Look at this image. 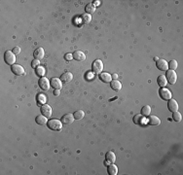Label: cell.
I'll return each mask as SVG.
<instances>
[{
    "label": "cell",
    "instance_id": "obj_1",
    "mask_svg": "<svg viewBox=\"0 0 183 175\" xmlns=\"http://www.w3.org/2000/svg\"><path fill=\"white\" fill-rule=\"evenodd\" d=\"M47 125H48L49 129L55 130V131H60L63 129V123L58 119H51L50 121H48Z\"/></svg>",
    "mask_w": 183,
    "mask_h": 175
},
{
    "label": "cell",
    "instance_id": "obj_2",
    "mask_svg": "<svg viewBox=\"0 0 183 175\" xmlns=\"http://www.w3.org/2000/svg\"><path fill=\"white\" fill-rule=\"evenodd\" d=\"M16 55L13 53L12 51H6L4 54V60L7 64L9 65H14L15 62H16Z\"/></svg>",
    "mask_w": 183,
    "mask_h": 175
},
{
    "label": "cell",
    "instance_id": "obj_3",
    "mask_svg": "<svg viewBox=\"0 0 183 175\" xmlns=\"http://www.w3.org/2000/svg\"><path fill=\"white\" fill-rule=\"evenodd\" d=\"M102 69H103V63L100 60H96L92 63V70H93L94 73L100 74L102 72Z\"/></svg>",
    "mask_w": 183,
    "mask_h": 175
},
{
    "label": "cell",
    "instance_id": "obj_4",
    "mask_svg": "<svg viewBox=\"0 0 183 175\" xmlns=\"http://www.w3.org/2000/svg\"><path fill=\"white\" fill-rule=\"evenodd\" d=\"M166 78H167L168 82L170 84H172V85H174V84L176 83V81H177V74L174 70H167Z\"/></svg>",
    "mask_w": 183,
    "mask_h": 175
},
{
    "label": "cell",
    "instance_id": "obj_5",
    "mask_svg": "<svg viewBox=\"0 0 183 175\" xmlns=\"http://www.w3.org/2000/svg\"><path fill=\"white\" fill-rule=\"evenodd\" d=\"M159 95H160V97H162V99H164V100H170L172 97L170 91L168 90V89H166V88H161L160 89Z\"/></svg>",
    "mask_w": 183,
    "mask_h": 175
},
{
    "label": "cell",
    "instance_id": "obj_6",
    "mask_svg": "<svg viewBox=\"0 0 183 175\" xmlns=\"http://www.w3.org/2000/svg\"><path fill=\"white\" fill-rule=\"evenodd\" d=\"M156 66H157L158 69L161 71H167L169 69V63H168V61L165 60H162V58H160V60L156 61Z\"/></svg>",
    "mask_w": 183,
    "mask_h": 175
},
{
    "label": "cell",
    "instance_id": "obj_7",
    "mask_svg": "<svg viewBox=\"0 0 183 175\" xmlns=\"http://www.w3.org/2000/svg\"><path fill=\"white\" fill-rule=\"evenodd\" d=\"M74 120H75L74 115L71 114V113H67V114H64L63 117H61V123L64 125H70L74 122Z\"/></svg>",
    "mask_w": 183,
    "mask_h": 175
},
{
    "label": "cell",
    "instance_id": "obj_8",
    "mask_svg": "<svg viewBox=\"0 0 183 175\" xmlns=\"http://www.w3.org/2000/svg\"><path fill=\"white\" fill-rule=\"evenodd\" d=\"M38 85L39 87H40L43 91H48L49 89H50V82H49V80L45 77H41L39 79L38 81Z\"/></svg>",
    "mask_w": 183,
    "mask_h": 175
},
{
    "label": "cell",
    "instance_id": "obj_9",
    "mask_svg": "<svg viewBox=\"0 0 183 175\" xmlns=\"http://www.w3.org/2000/svg\"><path fill=\"white\" fill-rule=\"evenodd\" d=\"M11 70H12V72L15 74V75L21 76V75H24V67L22 65H20V64H14V65H12L11 66Z\"/></svg>",
    "mask_w": 183,
    "mask_h": 175
},
{
    "label": "cell",
    "instance_id": "obj_10",
    "mask_svg": "<svg viewBox=\"0 0 183 175\" xmlns=\"http://www.w3.org/2000/svg\"><path fill=\"white\" fill-rule=\"evenodd\" d=\"M50 84L52 88H54L55 90H61L63 88V82L60 78H52Z\"/></svg>",
    "mask_w": 183,
    "mask_h": 175
},
{
    "label": "cell",
    "instance_id": "obj_11",
    "mask_svg": "<svg viewBox=\"0 0 183 175\" xmlns=\"http://www.w3.org/2000/svg\"><path fill=\"white\" fill-rule=\"evenodd\" d=\"M40 111H41L42 115H44L47 118H49V117H51V116H52V108H51V106L48 105V104L42 105Z\"/></svg>",
    "mask_w": 183,
    "mask_h": 175
},
{
    "label": "cell",
    "instance_id": "obj_12",
    "mask_svg": "<svg viewBox=\"0 0 183 175\" xmlns=\"http://www.w3.org/2000/svg\"><path fill=\"white\" fill-rule=\"evenodd\" d=\"M168 108H169V110L172 113L175 112V111H178V103H177L176 100L170 98L169 102H168Z\"/></svg>",
    "mask_w": 183,
    "mask_h": 175
},
{
    "label": "cell",
    "instance_id": "obj_13",
    "mask_svg": "<svg viewBox=\"0 0 183 175\" xmlns=\"http://www.w3.org/2000/svg\"><path fill=\"white\" fill-rule=\"evenodd\" d=\"M72 56H73L74 60H76L77 61H83V60H86L85 54H84L83 52H81V51H75L72 54Z\"/></svg>",
    "mask_w": 183,
    "mask_h": 175
},
{
    "label": "cell",
    "instance_id": "obj_14",
    "mask_svg": "<svg viewBox=\"0 0 183 175\" xmlns=\"http://www.w3.org/2000/svg\"><path fill=\"white\" fill-rule=\"evenodd\" d=\"M44 56H45V51H44L43 48H38L34 51V58H35L36 60H41L42 58H44Z\"/></svg>",
    "mask_w": 183,
    "mask_h": 175
},
{
    "label": "cell",
    "instance_id": "obj_15",
    "mask_svg": "<svg viewBox=\"0 0 183 175\" xmlns=\"http://www.w3.org/2000/svg\"><path fill=\"white\" fill-rule=\"evenodd\" d=\"M100 79L103 83H110L112 81V76L107 72H102L100 74Z\"/></svg>",
    "mask_w": 183,
    "mask_h": 175
},
{
    "label": "cell",
    "instance_id": "obj_16",
    "mask_svg": "<svg viewBox=\"0 0 183 175\" xmlns=\"http://www.w3.org/2000/svg\"><path fill=\"white\" fill-rule=\"evenodd\" d=\"M148 124L151 125H154V127H157V125H159L161 124V120L157 117V116H154V115L150 116V117L148 118Z\"/></svg>",
    "mask_w": 183,
    "mask_h": 175
},
{
    "label": "cell",
    "instance_id": "obj_17",
    "mask_svg": "<svg viewBox=\"0 0 183 175\" xmlns=\"http://www.w3.org/2000/svg\"><path fill=\"white\" fill-rule=\"evenodd\" d=\"M110 88L112 89L113 91L118 92V91H120L121 89H122V84H121L120 81H118V80H112L110 82Z\"/></svg>",
    "mask_w": 183,
    "mask_h": 175
},
{
    "label": "cell",
    "instance_id": "obj_18",
    "mask_svg": "<svg viewBox=\"0 0 183 175\" xmlns=\"http://www.w3.org/2000/svg\"><path fill=\"white\" fill-rule=\"evenodd\" d=\"M72 79H73V75H72V73H70V72H64L63 75L61 76V82L67 83V82H70Z\"/></svg>",
    "mask_w": 183,
    "mask_h": 175
},
{
    "label": "cell",
    "instance_id": "obj_19",
    "mask_svg": "<svg viewBox=\"0 0 183 175\" xmlns=\"http://www.w3.org/2000/svg\"><path fill=\"white\" fill-rule=\"evenodd\" d=\"M35 122L38 125H45L48 124V120H47V117H45L44 115L37 116L36 119H35Z\"/></svg>",
    "mask_w": 183,
    "mask_h": 175
},
{
    "label": "cell",
    "instance_id": "obj_20",
    "mask_svg": "<svg viewBox=\"0 0 183 175\" xmlns=\"http://www.w3.org/2000/svg\"><path fill=\"white\" fill-rule=\"evenodd\" d=\"M157 83H158V85H159L161 88H165L166 86H167V84H168V81H167L166 76L165 75H160L159 77H158V79H157Z\"/></svg>",
    "mask_w": 183,
    "mask_h": 175
},
{
    "label": "cell",
    "instance_id": "obj_21",
    "mask_svg": "<svg viewBox=\"0 0 183 175\" xmlns=\"http://www.w3.org/2000/svg\"><path fill=\"white\" fill-rule=\"evenodd\" d=\"M105 159H106V162H108L109 164H113V162L116 161V156H115V154L113 152L109 151V152L106 153Z\"/></svg>",
    "mask_w": 183,
    "mask_h": 175
},
{
    "label": "cell",
    "instance_id": "obj_22",
    "mask_svg": "<svg viewBox=\"0 0 183 175\" xmlns=\"http://www.w3.org/2000/svg\"><path fill=\"white\" fill-rule=\"evenodd\" d=\"M36 100H37V104L42 106V105L46 104L47 97L43 95V93H39V95H37V97H36Z\"/></svg>",
    "mask_w": 183,
    "mask_h": 175
},
{
    "label": "cell",
    "instance_id": "obj_23",
    "mask_svg": "<svg viewBox=\"0 0 183 175\" xmlns=\"http://www.w3.org/2000/svg\"><path fill=\"white\" fill-rule=\"evenodd\" d=\"M108 173L110 175H117L118 174V167L115 166L114 164H108Z\"/></svg>",
    "mask_w": 183,
    "mask_h": 175
},
{
    "label": "cell",
    "instance_id": "obj_24",
    "mask_svg": "<svg viewBox=\"0 0 183 175\" xmlns=\"http://www.w3.org/2000/svg\"><path fill=\"white\" fill-rule=\"evenodd\" d=\"M81 23H84V24H88V23H90V21H92V17H91V15H89V14H83L82 16H81Z\"/></svg>",
    "mask_w": 183,
    "mask_h": 175
},
{
    "label": "cell",
    "instance_id": "obj_25",
    "mask_svg": "<svg viewBox=\"0 0 183 175\" xmlns=\"http://www.w3.org/2000/svg\"><path fill=\"white\" fill-rule=\"evenodd\" d=\"M85 11H86V13L89 14V15H90V14H94L96 12V6L93 3H89V4L86 5Z\"/></svg>",
    "mask_w": 183,
    "mask_h": 175
},
{
    "label": "cell",
    "instance_id": "obj_26",
    "mask_svg": "<svg viewBox=\"0 0 183 175\" xmlns=\"http://www.w3.org/2000/svg\"><path fill=\"white\" fill-rule=\"evenodd\" d=\"M150 113H151V107H150L149 105H144L141 108V114H142V116H144V117L149 116Z\"/></svg>",
    "mask_w": 183,
    "mask_h": 175
},
{
    "label": "cell",
    "instance_id": "obj_27",
    "mask_svg": "<svg viewBox=\"0 0 183 175\" xmlns=\"http://www.w3.org/2000/svg\"><path fill=\"white\" fill-rule=\"evenodd\" d=\"M73 115L76 120H82L84 118V116H85V113H84L83 110H78V111H76Z\"/></svg>",
    "mask_w": 183,
    "mask_h": 175
},
{
    "label": "cell",
    "instance_id": "obj_28",
    "mask_svg": "<svg viewBox=\"0 0 183 175\" xmlns=\"http://www.w3.org/2000/svg\"><path fill=\"white\" fill-rule=\"evenodd\" d=\"M133 123L135 125H141L143 123V117L142 115H135L133 117Z\"/></svg>",
    "mask_w": 183,
    "mask_h": 175
},
{
    "label": "cell",
    "instance_id": "obj_29",
    "mask_svg": "<svg viewBox=\"0 0 183 175\" xmlns=\"http://www.w3.org/2000/svg\"><path fill=\"white\" fill-rule=\"evenodd\" d=\"M45 73H46L45 68L42 67V66H38V67L36 68V74H37V76H39V77H44Z\"/></svg>",
    "mask_w": 183,
    "mask_h": 175
},
{
    "label": "cell",
    "instance_id": "obj_30",
    "mask_svg": "<svg viewBox=\"0 0 183 175\" xmlns=\"http://www.w3.org/2000/svg\"><path fill=\"white\" fill-rule=\"evenodd\" d=\"M172 119H174V122H180L182 119V116L178 111H175V112H174V115H172Z\"/></svg>",
    "mask_w": 183,
    "mask_h": 175
},
{
    "label": "cell",
    "instance_id": "obj_31",
    "mask_svg": "<svg viewBox=\"0 0 183 175\" xmlns=\"http://www.w3.org/2000/svg\"><path fill=\"white\" fill-rule=\"evenodd\" d=\"M177 61L176 60H170V64H169V67H170V70H175L177 68Z\"/></svg>",
    "mask_w": 183,
    "mask_h": 175
},
{
    "label": "cell",
    "instance_id": "obj_32",
    "mask_svg": "<svg viewBox=\"0 0 183 175\" xmlns=\"http://www.w3.org/2000/svg\"><path fill=\"white\" fill-rule=\"evenodd\" d=\"M39 64H40V60H36V58H34V60L31 61V66L33 68H37L38 66H40Z\"/></svg>",
    "mask_w": 183,
    "mask_h": 175
},
{
    "label": "cell",
    "instance_id": "obj_33",
    "mask_svg": "<svg viewBox=\"0 0 183 175\" xmlns=\"http://www.w3.org/2000/svg\"><path fill=\"white\" fill-rule=\"evenodd\" d=\"M12 52H13L15 55H19V54L21 53V49H20V47H15Z\"/></svg>",
    "mask_w": 183,
    "mask_h": 175
},
{
    "label": "cell",
    "instance_id": "obj_34",
    "mask_svg": "<svg viewBox=\"0 0 183 175\" xmlns=\"http://www.w3.org/2000/svg\"><path fill=\"white\" fill-rule=\"evenodd\" d=\"M64 58H65V60H71L73 58V56L71 55V54H66L65 56H64Z\"/></svg>",
    "mask_w": 183,
    "mask_h": 175
},
{
    "label": "cell",
    "instance_id": "obj_35",
    "mask_svg": "<svg viewBox=\"0 0 183 175\" xmlns=\"http://www.w3.org/2000/svg\"><path fill=\"white\" fill-rule=\"evenodd\" d=\"M54 95H55L56 97H58V95H60V90H55V92H54Z\"/></svg>",
    "mask_w": 183,
    "mask_h": 175
},
{
    "label": "cell",
    "instance_id": "obj_36",
    "mask_svg": "<svg viewBox=\"0 0 183 175\" xmlns=\"http://www.w3.org/2000/svg\"><path fill=\"white\" fill-rule=\"evenodd\" d=\"M95 6H98V5H100V1H98V0H96V1H94V3H93Z\"/></svg>",
    "mask_w": 183,
    "mask_h": 175
},
{
    "label": "cell",
    "instance_id": "obj_37",
    "mask_svg": "<svg viewBox=\"0 0 183 175\" xmlns=\"http://www.w3.org/2000/svg\"><path fill=\"white\" fill-rule=\"evenodd\" d=\"M112 77H113V78H114V80H117V77H118V76H117V75H116V74H114V75H113V76H112Z\"/></svg>",
    "mask_w": 183,
    "mask_h": 175
}]
</instances>
